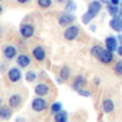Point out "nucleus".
<instances>
[{"mask_svg":"<svg viewBox=\"0 0 122 122\" xmlns=\"http://www.w3.org/2000/svg\"><path fill=\"white\" fill-rule=\"evenodd\" d=\"M13 115V108L10 105L7 106H0V119H10Z\"/></svg>","mask_w":122,"mask_h":122,"instance_id":"2eb2a0df","label":"nucleus"},{"mask_svg":"<svg viewBox=\"0 0 122 122\" xmlns=\"http://www.w3.org/2000/svg\"><path fill=\"white\" fill-rule=\"evenodd\" d=\"M36 2L40 9H49L52 6V0H36Z\"/></svg>","mask_w":122,"mask_h":122,"instance_id":"b1692460","label":"nucleus"},{"mask_svg":"<svg viewBox=\"0 0 122 122\" xmlns=\"http://www.w3.org/2000/svg\"><path fill=\"white\" fill-rule=\"evenodd\" d=\"M35 81H36V72H35V71H27V72H26V82L32 83V82H35Z\"/></svg>","mask_w":122,"mask_h":122,"instance_id":"393cba45","label":"nucleus"},{"mask_svg":"<svg viewBox=\"0 0 122 122\" xmlns=\"http://www.w3.org/2000/svg\"><path fill=\"white\" fill-rule=\"evenodd\" d=\"M2 56L5 60H13L17 57V49L16 46L10 45V43H6L2 46Z\"/></svg>","mask_w":122,"mask_h":122,"instance_id":"f257e3e1","label":"nucleus"},{"mask_svg":"<svg viewBox=\"0 0 122 122\" xmlns=\"http://www.w3.org/2000/svg\"><path fill=\"white\" fill-rule=\"evenodd\" d=\"M119 16H122V7H121V12H119Z\"/></svg>","mask_w":122,"mask_h":122,"instance_id":"e433bc0d","label":"nucleus"},{"mask_svg":"<svg viewBox=\"0 0 122 122\" xmlns=\"http://www.w3.org/2000/svg\"><path fill=\"white\" fill-rule=\"evenodd\" d=\"M2 33H3V29H2V27H0V36H2Z\"/></svg>","mask_w":122,"mask_h":122,"instance_id":"f704fd0d","label":"nucleus"},{"mask_svg":"<svg viewBox=\"0 0 122 122\" xmlns=\"http://www.w3.org/2000/svg\"><path fill=\"white\" fill-rule=\"evenodd\" d=\"M35 93L37 96H46V95L50 93V86L46 82H40L35 86Z\"/></svg>","mask_w":122,"mask_h":122,"instance_id":"9b49d317","label":"nucleus"},{"mask_svg":"<svg viewBox=\"0 0 122 122\" xmlns=\"http://www.w3.org/2000/svg\"><path fill=\"white\" fill-rule=\"evenodd\" d=\"M118 42H119V45H122V35L118 36Z\"/></svg>","mask_w":122,"mask_h":122,"instance_id":"2f4dec72","label":"nucleus"},{"mask_svg":"<svg viewBox=\"0 0 122 122\" xmlns=\"http://www.w3.org/2000/svg\"><path fill=\"white\" fill-rule=\"evenodd\" d=\"M78 95H81V96H83V98H89V96H91V92L86 91V89H79V91H78Z\"/></svg>","mask_w":122,"mask_h":122,"instance_id":"cd10ccee","label":"nucleus"},{"mask_svg":"<svg viewBox=\"0 0 122 122\" xmlns=\"http://www.w3.org/2000/svg\"><path fill=\"white\" fill-rule=\"evenodd\" d=\"M7 79L10 83H17L22 79V71L19 69V66H13L7 71Z\"/></svg>","mask_w":122,"mask_h":122,"instance_id":"20e7f679","label":"nucleus"},{"mask_svg":"<svg viewBox=\"0 0 122 122\" xmlns=\"http://www.w3.org/2000/svg\"><path fill=\"white\" fill-rule=\"evenodd\" d=\"M118 46H119L118 37H115V36H108V37L105 39V47H106V49H109V50H112V52H116Z\"/></svg>","mask_w":122,"mask_h":122,"instance_id":"ddd939ff","label":"nucleus"},{"mask_svg":"<svg viewBox=\"0 0 122 122\" xmlns=\"http://www.w3.org/2000/svg\"><path fill=\"white\" fill-rule=\"evenodd\" d=\"M46 108H47V101L45 99V96L36 95V98L32 101V109L35 112H43V111H46Z\"/></svg>","mask_w":122,"mask_h":122,"instance_id":"f03ea898","label":"nucleus"},{"mask_svg":"<svg viewBox=\"0 0 122 122\" xmlns=\"http://www.w3.org/2000/svg\"><path fill=\"white\" fill-rule=\"evenodd\" d=\"M113 108H115V105H113L112 99H103V102H102V111L105 113H111L113 111Z\"/></svg>","mask_w":122,"mask_h":122,"instance_id":"f3484780","label":"nucleus"},{"mask_svg":"<svg viewBox=\"0 0 122 122\" xmlns=\"http://www.w3.org/2000/svg\"><path fill=\"white\" fill-rule=\"evenodd\" d=\"M53 119H55L56 122H66V121H68V112H65V111H60V112L55 113Z\"/></svg>","mask_w":122,"mask_h":122,"instance_id":"a211bd4d","label":"nucleus"},{"mask_svg":"<svg viewBox=\"0 0 122 122\" xmlns=\"http://www.w3.org/2000/svg\"><path fill=\"white\" fill-rule=\"evenodd\" d=\"M16 2H17L19 5H27V3L32 2V0H16Z\"/></svg>","mask_w":122,"mask_h":122,"instance_id":"c85d7f7f","label":"nucleus"},{"mask_svg":"<svg viewBox=\"0 0 122 122\" xmlns=\"http://www.w3.org/2000/svg\"><path fill=\"white\" fill-rule=\"evenodd\" d=\"M79 33H81L79 26H76V25H71V26H68V27L65 29V32H63V37H65L66 40H75V39L79 36Z\"/></svg>","mask_w":122,"mask_h":122,"instance_id":"7ed1b4c3","label":"nucleus"},{"mask_svg":"<svg viewBox=\"0 0 122 122\" xmlns=\"http://www.w3.org/2000/svg\"><path fill=\"white\" fill-rule=\"evenodd\" d=\"M113 72H115L116 75L122 76V60H121V62H118V63L113 66Z\"/></svg>","mask_w":122,"mask_h":122,"instance_id":"bb28decb","label":"nucleus"},{"mask_svg":"<svg viewBox=\"0 0 122 122\" xmlns=\"http://www.w3.org/2000/svg\"><path fill=\"white\" fill-rule=\"evenodd\" d=\"M102 50H103V49H102V47H101L99 45H93V46L91 47V55H92L93 57H96V59H98Z\"/></svg>","mask_w":122,"mask_h":122,"instance_id":"4be33fe9","label":"nucleus"},{"mask_svg":"<svg viewBox=\"0 0 122 122\" xmlns=\"http://www.w3.org/2000/svg\"><path fill=\"white\" fill-rule=\"evenodd\" d=\"M2 103H3V99H2V98H0V106H2Z\"/></svg>","mask_w":122,"mask_h":122,"instance_id":"c9c22d12","label":"nucleus"},{"mask_svg":"<svg viewBox=\"0 0 122 122\" xmlns=\"http://www.w3.org/2000/svg\"><path fill=\"white\" fill-rule=\"evenodd\" d=\"M101 10H102V2H101V0H93V2H91V3L88 5V12H89L93 17H96Z\"/></svg>","mask_w":122,"mask_h":122,"instance_id":"1a4fd4ad","label":"nucleus"},{"mask_svg":"<svg viewBox=\"0 0 122 122\" xmlns=\"http://www.w3.org/2000/svg\"><path fill=\"white\" fill-rule=\"evenodd\" d=\"M3 12H5V9H3V6H2V5H0V16L3 15Z\"/></svg>","mask_w":122,"mask_h":122,"instance_id":"473e14b6","label":"nucleus"},{"mask_svg":"<svg viewBox=\"0 0 122 122\" xmlns=\"http://www.w3.org/2000/svg\"><path fill=\"white\" fill-rule=\"evenodd\" d=\"M109 3H112V5H119L121 0H109Z\"/></svg>","mask_w":122,"mask_h":122,"instance_id":"7c9ffc66","label":"nucleus"},{"mask_svg":"<svg viewBox=\"0 0 122 122\" xmlns=\"http://www.w3.org/2000/svg\"><path fill=\"white\" fill-rule=\"evenodd\" d=\"M86 83V81H85V76H82V75H78L76 78H75V81L72 82V89H75L76 92L79 91V89H82V86Z\"/></svg>","mask_w":122,"mask_h":122,"instance_id":"dca6fc26","label":"nucleus"},{"mask_svg":"<svg viewBox=\"0 0 122 122\" xmlns=\"http://www.w3.org/2000/svg\"><path fill=\"white\" fill-rule=\"evenodd\" d=\"M2 2H3V0H0V3H2Z\"/></svg>","mask_w":122,"mask_h":122,"instance_id":"58836bf2","label":"nucleus"},{"mask_svg":"<svg viewBox=\"0 0 122 122\" xmlns=\"http://www.w3.org/2000/svg\"><path fill=\"white\" fill-rule=\"evenodd\" d=\"M55 2H57V3H66L68 0H55Z\"/></svg>","mask_w":122,"mask_h":122,"instance_id":"72a5a7b5","label":"nucleus"},{"mask_svg":"<svg viewBox=\"0 0 122 122\" xmlns=\"http://www.w3.org/2000/svg\"><path fill=\"white\" fill-rule=\"evenodd\" d=\"M98 60H99V62H102V63H105V65L111 63L112 60H113V52L105 47V49H103V50L101 52V55H99Z\"/></svg>","mask_w":122,"mask_h":122,"instance_id":"9d476101","label":"nucleus"},{"mask_svg":"<svg viewBox=\"0 0 122 122\" xmlns=\"http://www.w3.org/2000/svg\"><path fill=\"white\" fill-rule=\"evenodd\" d=\"M93 19H95V17H93V16H92L89 12H86V13L82 16V23H85V25H89V23H91Z\"/></svg>","mask_w":122,"mask_h":122,"instance_id":"a878e982","label":"nucleus"},{"mask_svg":"<svg viewBox=\"0 0 122 122\" xmlns=\"http://www.w3.org/2000/svg\"><path fill=\"white\" fill-rule=\"evenodd\" d=\"M16 63H17V66L22 68V69L29 68L30 63H32V57H30L29 55H26V53H20V55L16 57Z\"/></svg>","mask_w":122,"mask_h":122,"instance_id":"6e6552de","label":"nucleus"},{"mask_svg":"<svg viewBox=\"0 0 122 122\" xmlns=\"http://www.w3.org/2000/svg\"><path fill=\"white\" fill-rule=\"evenodd\" d=\"M60 78H62L63 81H68L71 78V69L68 66H63L62 69H60Z\"/></svg>","mask_w":122,"mask_h":122,"instance_id":"412c9836","label":"nucleus"},{"mask_svg":"<svg viewBox=\"0 0 122 122\" xmlns=\"http://www.w3.org/2000/svg\"><path fill=\"white\" fill-rule=\"evenodd\" d=\"M75 22V15H72V13H69V12H65V13H62L59 16V19H57V23L60 25V26H71L72 23Z\"/></svg>","mask_w":122,"mask_h":122,"instance_id":"39448f33","label":"nucleus"},{"mask_svg":"<svg viewBox=\"0 0 122 122\" xmlns=\"http://www.w3.org/2000/svg\"><path fill=\"white\" fill-rule=\"evenodd\" d=\"M116 52H118V55H119V56L122 57V45H119V46H118V49H116Z\"/></svg>","mask_w":122,"mask_h":122,"instance_id":"c756f323","label":"nucleus"},{"mask_svg":"<svg viewBox=\"0 0 122 122\" xmlns=\"http://www.w3.org/2000/svg\"><path fill=\"white\" fill-rule=\"evenodd\" d=\"M119 12H121V9H119L118 5H112V3L108 5V13H109L111 16H118Z\"/></svg>","mask_w":122,"mask_h":122,"instance_id":"6ab92c4d","label":"nucleus"},{"mask_svg":"<svg viewBox=\"0 0 122 122\" xmlns=\"http://www.w3.org/2000/svg\"><path fill=\"white\" fill-rule=\"evenodd\" d=\"M65 12H69V13L76 12V3L73 2V0H68V2H66V5H65Z\"/></svg>","mask_w":122,"mask_h":122,"instance_id":"aec40b11","label":"nucleus"},{"mask_svg":"<svg viewBox=\"0 0 122 122\" xmlns=\"http://www.w3.org/2000/svg\"><path fill=\"white\" fill-rule=\"evenodd\" d=\"M60 111H62V103L60 102H55V103L50 105V113L52 115H55V113H57Z\"/></svg>","mask_w":122,"mask_h":122,"instance_id":"5701e85b","label":"nucleus"},{"mask_svg":"<svg viewBox=\"0 0 122 122\" xmlns=\"http://www.w3.org/2000/svg\"><path fill=\"white\" fill-rule=\"evenodd\" d=\"M19 32H20V36L23 39H30L35 35V27L32 25H29V23H23V25H20Z\"/></svg>","mask_w":122,"mask_h":122,"instance_id":"423d86ee","label":"nucleus"},{"mask_svg":"<svg viewBox=\"0 0 122 122\" xmlns=\"http://www.w3.org/2000/svg\"><path fill=\"white\" fill-rule=\"evenodd\" d=\"M109 26L112 30H115L116 33H121L122 32V16H112L111 22H109Z\"/></svg>","mask_w":122,"mask_h":122,"instance_id":"f8f14e48","label":"nucleus"},{"mask_svg":"<svg viewBox=\"0 0 122 122\" xmlns=\"http://www.w3.org/2000/svg\"><path fill=\"white\" fill-rule=\"evenodd\" d=\"M101 2H102V3H106V2H108V0H101Z\"/></svg>","mask_w":122,"mask_h":122,"instance_id":"4c0bfd02","label":"nucleus"},{"mask_svg":"<svg viewBox=\"0 0 122 122\" xmlns=\"http://www.w3.org/2000/svg\"><path fill=\"white\" fill-rule=\"evenodd\" d=\"M32 56L37 60V62H43V60L46 59V50H45V47L40 46V45L33 46V49H32Z\"/></svg>","mask_w":122,"mask_h":122,"instance_id":"0eeeda50","label":"nucleus"},{"mask_svg":"<svg viewBox=\"0 0 122 122\" xmlns=\"http://www.w3.org/2000/svg\"><path fill=\"white\" fill-rule=\"evenodd\" d=\"M22 103H23V98H22L19 93L10 95V98H9V105H10L13 109H19V108L22 106Z\"/></svg>","mask_w":122,"mask_h":122,"instance_id":"4468645a","label":"nucleus"}]
</instances>
